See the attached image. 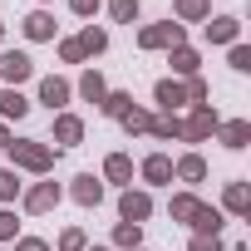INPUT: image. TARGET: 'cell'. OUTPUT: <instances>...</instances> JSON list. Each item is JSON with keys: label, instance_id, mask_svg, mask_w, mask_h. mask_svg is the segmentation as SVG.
Segmentation results:
<instances>
[{"label": "cell", "instance_id": "8d00e7d4", "mask_svg": "<svg viewBox=\"0 0 251 251\" xmlns=\"http://www.w3.org/2000/svg\"><path fill=\"white\" fill-rule=\"evenodd\" d=\"M69 10H74V15H94V10H99V0H69Z\"/></svg>", "mask_w": 251, "mask_h": 251}, {"label": "cell", "instance_id": "30bf717a", "mask_svg": "<svg viewBox=\"0 0 251 251\" xmlns=\"http://www.w3.org/2000/svg\"><path fill=\"white\" fill-rule=\"evenodd\" d=\"M69 79H59V74H50V79H40V103H50V108H64L69 103Z\"/></svg>", "mask_w": 251, "mask_h": 251}, {"label": "cell", "instance_id": "836d02e7", "mask_svg": "<svg viewBox=\"0 0 251 251\" xmlns=\"http://www.w3.org/2000/svg\"><path fill=\"white\" fill-rule=\"evenodd\" d=\"M192 251H226L222 236H192Z\"/></svg>", "mask_w": 251, "mask_h": 251}, {"label": "cell", "instance_id": "3957f363", "mask_svg": "<svg viewBox=\"0 0 251 251\" xmlns=\"http://www.w3.org/2000/svg\"><path fill=\"white\" fill-rule=\"evenodd\" d=\"M30 74H35V59L25 50H5V54H0V84H5V89H20Z\"/></svg>", "mask_w": 251, "mask_h": 251}, {"label": "cell", "instance_id": "e0dca14e", "mask_svg": "<svg viewBox=\"0 0 251 251\" xmlns=\"http://www.w3.org/2000/svg\"><path fill=\"white\" fill-rule=\"evenodd\" d=\"M25 113H30V99L20 89H0V123L5 118H25Z\"/></svg>", "mask_w": 251, "mask_h": 251}, {"label": "cell", "instance_id": "4dcf8cb0", "mask_svg": "<svg viewBox=\"0 0 251 251\" xmlns=\"http://www.w3.org/2000/svg\"><path fill=\"white\" fill-rule=\"evenodd\" d=\"M182 89H187V103H207V79H202V74H192Z\"/></svg>", "mask_w": 251, "mask_h": 251}, {"label": "cell", "instance_id": "ac0fdd59", "mask_svg": "<svg viewBox=\"0 0 251 251\" xmlns=\"http://www.w3.org/2000/svg\"><path fill=\"white\" fill-rule=\"evenodd\" d=\"M103 177L108 182H133V158L128 153H108L103 158Z\"/></svg>", "mask_w": 251, "mask_h": 251}, {"label": "cell", "instance_id": "83f0119b", "mask_svg": "<svg viewBox=\"0 0 251 251\" xmlns=\"http://www.w3.org/2000/svg\"><path fill=\"white\" fill-rule=\"evenodd\" d=\"M108 15H113L118 25H128V20H138V0H108Z\"/></svg>", "mask_w": 251, "mask_h": 251}, {"label": "cell", "instance_id": "d590c367", "mask_svg": "<svg viewBox=\"0 0 251 251\" xmlns=\"http://www.w3.org/2000/svg\"><path fill=\"white\" fill-rule=\"evenodd\" d=\"M15 251H50V241H40V236H20Z\"/></svg>", "mask_w": 251, "mask_h": 251}, {"label": "cell", "instance_id": "5bb4252c", "mask_svg": "<svg viewBox=\"0 0 251 251\" xmlns=\"http://www.w3.org/2000/svg\"><path fill=\"white\" fill-rule=\"evenodd\" d=\"M217 138H222L226 148H246V143H251V123H246V118H231V123H217Z\"/></svg>", "mask_w": 251, "mask_h": 251}, {"label": "cell", "instance_id": "2e32d148", "mask_svg": "<svg viewBox=\"0 0 251 251\" xmlns=\"http://www.w3.org/2000/svg\"><path fill=\"white\" fill-rule=\"evenodd\" d=\"M79 99H89V103H103V99H108V84H103L99 69H84V74H79Z\"/></svg>", "mask_w": 251, "mask_h": 251}, {"label": "cell", "instance_id": "d6a6232c", "mask_svg": "<svg viewBox=\"0 0 251 251\" xmlns=\"http://www.w3.org/2000/svg\"><path fill=\"white\" fill-rule=\"evenodd\" d=\"M15 212H5V207H0V241H15Z\"/></svg>", "mask_w": 251, "mask_h": 251}, {"label": "cell", "instance_id": "ab89813d", "mask_svg": "<svg viewBox=\"0 0 251 251\" xmlns=\"http://www.w3.org/2000/svg\"><path fill=\"white\" fill-rule=\"evenodd\" d=\"M0 40H5V25H0Z\"/></svg>", "mask_w": 251, "mask_h": 251}, {"label": "cell", "instance_id": "6da1fadb", "mask_svg": "<svg viewBox=\"0 0 251 251\" xmlns=\"http://www.w3.org/2000/svg\"><path fill=\"white\" fill-rule=\"evenodd\" d=\"M10 158H15V168H25V173H50L54 168V143H40V138H10V148H5Z\"/></svg>", "mask_w": 251, "mask_h": 251}, {"label": "cell", "instance_id": "44dd1931", "mask_svg": "<svg viewBox=\"0 0 251 251\" xmlns=\"http://www.w3.org/2000/svg\"><path fill=\"white\" fill-rule=\"evenodd\" d=\"M168 64L182 74V79H192L197 74V50H187V45H177V50H168Z\"/></svg>", "mask_w": 251, "mask_h": 251}, {"label": "cell", "instance_id": "8992f818", "mask_svg": "<svg viewBox=\"0 0 251 251\" xmlns=\"http://www.w3.org/2000/svg\"><path fill=\"white\" fill-rule=\"evenodd\" d=\"M59 197H64V192H59V182H35V187L25 192V212H30V217H40V212L59 207Z\"/></svg>", "mask_w": 251, "mask_h": 251}, {"label": "cell", "instance_id": "52a82bcc", "mask_svg": "<svg viewBox=\"0 0 251 251\" xmlns=\"http://www.w3.org/2000/svg\"><path fill=\"white\" fill-rule=\"evenodd\" d=\"M153 99H158L163 113H177V108L187 103V89H182L177 79H158V84H153Z\"/></svg>", "mask_w": 251, "mask_h": 251}, {"label": "cell", "instance_id": "9c48e42d", "mask_svg": "<svg viewBox=\"0 0 251 251\" xmlns=\"http://www.w3.org/2000/svg\"><path fill=\"white\" fill-rule=\"evenodd\" d=\"M84 138V118L79 113H54V143L59 148H74Z\"/></svg>", "mask_w": 251, "mask_h": 251}, {"label": "cell", "instance_id": "7a4b0ae2", "mask_svg": "<svg viewBox=\"0 0 251 251\" xmlns=\"http://www.w3.org/2000/svg\"><path fill=\"white\" fill-rule=\"evenodd\" d=\"M217 123H222V118H217L212 103H192V113L177 118V138H182V143H202V138L217 133Z\"/></svg>", "mask_w": 251, "mask_h": 251}, {"label": "cell", "instance_id": "9a60e30c", "mask_svg": "<svg viewBox=\"0 0 251 251\" xmlns=\"http://www.w3.org/2000/svg\"><path fill=\"white\" fill-rule=\"evenodd\" d=\"M236 35H241V25H236L231 15H217V20L207 25V45H236Z\"/></svg>", "mask_w": 251, "mask_h": 251}, {"label": "cell", "instance_id": "d6986e66", "mask_svg": "<svg viewBox=\"0 0 251 251\" xmlns=\"http://www.w3.org/2000/svg\"><path fill=\"white\" fill-rule=\"evenodd\" d=\"M25 35L30 40H54V15L50 10H30L25 15Z\"/></svg>", "mask_w": 251, "mask_h": 251}, {"label": "cell", "instance_id": "1f68e13d", "mask_svg": "<svg viewBox=\"0 0 251 251\" xmlns=\"http://www.w3.org/2000/svg\"><path fill=\"white\" fill-rule=\"evenodd\" d=\"M231 69H236V74L251 69V50H246V45H231Z\"/></svg>", "mask_w": 251, "mask_h": 251}, {"label": "cell", "instance_id": "4316f807", "mask_svg": "<svg viewBox=\"0 0 251 251\" xmlns=\"http://www.w3.org/2000/svg\"><path fill=\"white\" fill-rule=\"evenodd\" d=\"M99 108H103L108 118H123V113H128V108H133V94H108V99H103Z\"/></svg>", "mask_w": 251, "mask_h": 251}, {"label": "cell", "instance_id": "4fadbf2b", "mask_svg": "<svg viewBox=\"0 0 251 251\" xmlns=\"http://www.w3.org/2000/svg\"><path fill=\"white\" fill-rule=\"evenodd\" d=\"M197 212H202V202H197L192 192H177V197L168 202V217H173V222H182V226H192V222H197Z\"/></svg>", "mask_w": 251, "mask_h": 251}, {"label": "cell", "instance_id": "277c9868", "mask_svg": "<svg viewBox=\"0 0 251 251\" xmlns=\"http://www.w3.org/2000/svg\"><path fill=\"white\" fill-rule=\"evenodd\" d=\"M177 45H182V25H173V20L138 30V50H177Z\"/></svg>", "mask_w": 251, "mask_h": 251}, {"label": "cell", "instance_id": "8fae6325", "mask_svg": "<svg viewBox=\"0 0 251 251\" xmlns=\"http://www.w3.org/2000/svg\"><path fill=\"white\" fill-rule=\"evenodd\" d=\"M143 182H153V187L173 182V158H168V153H148V158H143Z\"/></svg>", "mask_w": 251, "mask_h": 251}, {"label": "cell", "instance_id": "cb8c5ba5", "mask_svg": "<svg viewBox=\"0 0 251 251\" xmlns=\"http://www.w3.org/2000/svg\"><path fill=\"white\" fill-rule=\"evenodd\" d=\"M74 45H79V54H103V50H108V30H94V25H89Z\"/></svg>", "mask_w": 251, "mask_h": 251}, {"label": "cell", "instance_id": "ba28073f", "mask_svg": "<svg viewBox=\"0 0 251 251\" xmlns=\"http://www.w3.org/2000/svg\"><path fill=\"white\" fill-rule=\"evenodd\" d=\"M69 197H74L79 207H99V202H103V182H99L94 173H79L74 187H69Z\"/></svg>", "mask_w": 251, "mask_h": 251}, {"label": "cell", "instance_id": "f35d334b", "mask_svg": "<svg viewBox=\"0 0 251 251\" xmlns=\"http://www.w3.org/2000/svg\"><path fill=\"white\" fill-rule=\"evenodd\" d=\"M84 251H108V246H84Z\"/></svg>", "mask_w": 251, "mask_h": 251}, {"label": "cell", "instance_id": "7402d4cb", "mask_svg": "<svg viewBox=\"0 0 251 251\" xmlns=\"http://www.w3.org/2000/svg\"><path fill=\"white\" fill-rule=\"evenodd\" d=\"M192 231H197V236H222V212L202 202V212H197V222H192Z\"/></svg>", "mask_w": 251, "mask_h": 251}, {"label": "cell", "instance_id": "603a6c76", "mask_svg": "<svg viewBox=\"0 0 251 251\" xmlns=\"http://www.w3.org/2000/svg\"><path fill=\"white\" fill-rule=\"evenodd\" d=\"M177 20H212V0H173Z\"/></svg>", "mask_w": 251, "mask_h": 251}, {"label": "cell", "instance_id": "484cf974", "mask_svg": "<svg viewBox=\"0 0 251 251\" xmlns=\"http://www.w3.org/2000/svg\"><path fill=\"white\" fill-rule=\"evenodd\" d=\"M118 123H123L128 133H148V128H153V113H143V108H128V113H123Z\"/></svg>", "mask_w": 251, "mask_h": 251}, {"label": "cell", "instance_id": "ffe728a7", "mask_svg": "<svg viewBox=\"0 0 251 251\" xmlns=\"http://www.w3.org/2000/svg\"><path fill=\"white\" fill-rule=\"evenodd\" d=\"M222 207H226L231 217H246V207H251V192H246V182H226V192H222Z\"/></svg>", "mask_w": 251, "mask_h": 251}, {"label": "cell", "instance_id": "60d3db41", "mask_svg": "<svg viewBox=\"0 0 251 251\" xmlns=\"http://www.w3.org/2000/svg\"><path fill=\"white\" fill-rule=\"evenodd\" d=\"M133 251H143V246H133Z\"/></svg>", "mask_w": 251, "mask_h": 251}, {"label": "cell", "instance_id": "f546056e", "mask_svg": "<svg viewBox=\"0 0 251 251\" xmlns=\"http://www.w3.org/2000/svg\"><path fill=\"white\" fill-rule=\"evenodd\" d=\"M84 246H89V236H84L79 226H64V231H59V251H84Z\"/></svg>", "mask_w": 251, "mask_h": 251}, {"label": "cell", "instance_id": "74e56055", "mask_svg": "<svg viewBox=\"0 0 251 251\" xmlns=\"http://www.w3.org/2000/svg\"><path fill=\"white\" fill-rule=\"evenodd\" d=\"M0 148H10V128H5V123H0Z\"/></svg>", "mask_w": 251, "mask_h": 251}, {"label": "cell", "instance_id": "5b68a950", "mask_svg": "<svg viewBox=\"0 0 251 251\" xmlns=\"http://www.w3.org/2000/svg\"><path fill=\"white\" fill-rule=\"evenodd\" d=\"M118 217H123V222H133V226H143V222L153 217V197H148V192H133V187H128V192L118 197Z\"/></svg>", "mask_w": 251, "mask_h": 251}, {"label": "cell", "instance_id": "d4e9b609", "mask_svg": "<svg viewBox=\"0 0 251 251\" xmlns=\"http://www.w3.org/2000/svg\"><path fill=\"white\" fill-rule=\"evenodd\" d=\"M143 241V226H133V222H118L113 226V246H123V251H133Z\"/></svg>", "mask_w": 251, "mask_h": 251}, {"label": "cell", "instance_id": "e575fe53", "mask_svg": "<svg viewBox=\"0 0 251 251\" xmlns=\"http://www.w3.org/2000/svg\"><path fill=\"white\" fill-rule=\"evenodd\" d=\"M59 59H64V64H79L84 54H79V45H74V40H64V45H59Z\"/></svg>", "mask_w": 251, "mask_h": 251}, {"label": "cell", "instance_id": "f1b7e54d", "mask_svg": "<svg viewBox=\"0 0 251 251\" xmlns=\"http://www.w3.org/2000/svg\"><path fill=\"white\" fill-rule=\"evenodd\" d=\"M20 197V177H15V168H0V202H15Z\"/></svg>", "mask_w": 251, "mask_h": 251}, {"label": "cell", "instance_id": "7c38bea8", "mask_svg": "<svg viewBox=\"0 0 251 251\" xmlns=\"http://www.w3.org/2000/svg\"><path fill=\"white\" fill-rule=\"evenodd\" d=\"M173 177H182V182H202V177H207V158H202V153H182V158L173 163Z\"/></svg>", "mask_w": 251, "mask_h": 251}]
</instances>
